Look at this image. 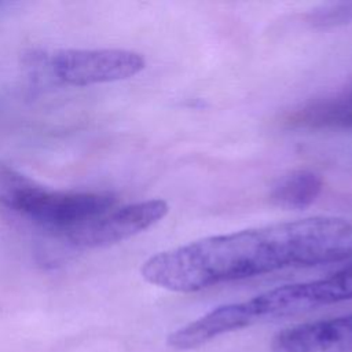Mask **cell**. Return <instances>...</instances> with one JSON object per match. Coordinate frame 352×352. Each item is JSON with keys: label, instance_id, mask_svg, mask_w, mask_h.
Instances as JSON below:
<instances>
[{"label": "cell", "instance_id": "1", "mask_svg": "<svg viewBox=\"0 0 352 352\" xmlns=\"http://www.w3.org/2000/svg\"><path fill=\"white\" fill-rule=\"evenodd\" d=\"M352 257V219L312 216L210 235L160 252L140 274L158 287L194 293L221 283Z\"/></svg>", "mask_w": 352, "mask_h": 352}, {"label": "cell", "instance_id": "2", "mask_svg": "<svg viewBox=\"0 0 352 352\" xmlns=\"http://www.w3.org/2000/svg\"><path fill=\"white\" fill-rule=\"evenodd\" d=\"M349 300H352V263L319 279L278 286L249 300L216 307L204 315L202 324L212 338H217L245 327Z\"/></svg>", "mask_w": 352, "mask_h": 352}, {"label": "cell", "instance_id": "3", "mask_svg": "<svg viewBox=\"0 0 352 352\" xmlns=\"http://www.w3.org/2000/svg\"><path fill=\"white\" fill-rule=\"evenodd\" d=\"M0 201L38 224L72 230L109 212L116 198L107 192H74L45 188L0 162Z\"/></svg>", "mask_w": 352, "mask_h": 352}, {"label": "cell", "instance_id": "4", "mask_svg": "<svg viewBox=\"0 0 352 352\" xmlns=\"http://www.w3.org/2000/svg\"><path fill=\"white\" fill-rule=\"evenodd\" d=\"M146 66L142 54L129 50H62L51 58L54 74L77 87L113 82L140 73Z\"/></svg>", "mask_w": 352, "mask_h": 352}, {"label": "cell", "instance_id": "5", "mask_svg": "<svg viewBox=\"0 0 352 352\" xmlns=\"http://www.w3.org/2000/svg\"><path fill=\"white\" fill-rule=\"evenodd\" d=\"M168 210V202L160 198L129 204L73 227L67 236L82 248L110 246L148 230L161 221Z\"/></svg>", "mask_w": 352, "mask_h": 352}, {"label": "cell", "instance_id": "6", "mask_svg": "<svg viewBox=\"0 0 352 352\" xmlns=\"http://www.w3.org/2000/svg\"><path fill=\"white\" fill-rule=\"evenodd\" d=\"M270 348L271 352H352V314L283 329Z\"/></svg>", "mask_w": 352, "mask_h": 352}, {"label": "cell", "instance_id": "7", "mask_svg": "<svg viewBox=\"0 0 352 352\" xmlns=\"http://www.w3.org/2000/svg\"><path fill=\"white\" fill-rule=\"evenodd\" d=\"M323 190L320 175L300 169L279 177L270 191V199L275 206L289 210H302L311 206Z\"/></svg>", "mask_w": 352, "mask_h": 352}, {"label": "cell", "instance_id": "8", "mask_svg": "<svg viewBox=\"0 0 352 352\" xmlns=\"http://www.w3.org/2000/svg\"><path fill=\"white\" fill-rule=\"evenodd\" d=\"M297 121L308 124H352V99H334L319 103L297 114Z\"/></svg>", "mask_w": 352, "mask_h": 352}, {"label": "cell", "instance_id": "9", "mask_svg": "<svg viewBox=\"0 0 352 352\" xmlns=\"http://www.w3.org/2000/svg\"><path fill=\"white\" fill-rule=\"evenodd\" d=\"M352 18V6L351 4H338L334 7L324 8L322 11H316L311 15V22L314 25H337Z\"/></svg>", "mask_w": 352, "mask_h": 352}]
</instances>
